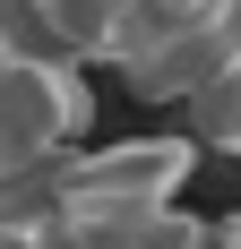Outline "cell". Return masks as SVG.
Wrapping results in <instances>:
<instances>
[{
  "instance_id": "3957f363",
  "label": "cell",
  "mask_w": 241,
  "mask_h": 249,
  "mask_svg": "<svg viewBox=\"0 0 241 249\" xmlns=\"http://www.w3.org/2000/svg\"><path fill=\"white\" fill-rule=\"evenodd\" d=\"M181 129L198 138V155H241V60L216 69L190 103H181Z\"/></svg>"
},
{
  "instance_id": "6da1fadb",
  "label": "cell",
  "mask_w": 241,
  "mask_h": 249,
  "mask_svg": "<svg viewBox=\"0 0 241 249\" xmlns=\"http://www.w3.org/2000/svg\"><path fill=\"white\" fill-rule=\"evenodd\" d=\"M86 129H95V69L60 43L9 35L0 18V189L60 163Z\"/></svg>"
},
{
  "instance_id": "7a4b0ae2",
  "label": "cell",
  "mask_w": 241,
  "mask_h": 249,
  "mask_svg": "<svg viewBox=\"0 0 241 249\" xmlns=\"http://www.w3.org/2000/svg\"><path fill=\"white\" fill-rule=\"evenodd\" d=\"M198 138H112V146H69L60 163H43V198L60 215H164L181 206V189L198 180Z\"/></svg>"
}]
</instances>
